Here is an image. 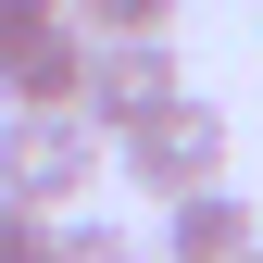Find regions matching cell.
Segmentation results:
<instances>
[{"mask_svg": "<svg viewBox=\"0 0 263 263\" xmlns=\"http://www.w3.org/2000/svg\"><path fill=\"white\" fill-rule=\"evenodd\" d=\"M101 176H113V151L88 138L76 113H0V201H13V213L63 226V213H76Z\"/></svg>", "mask_w": 263, "mask_h": 263, "instance_id": "obj_1", "label": "cell"}, {"mask_svg": "<svg viewBox=\"0 0 263 263\" xmlns=\"http://www.w3.org/2000/svg\"><path fill=\"white\" fill-rule=\"evenodd\" d=\"M226 151H238V125H226V101H163L138 138H113V176L138 188V201H188V188H226Z\"/></svg>", "mask_w": 263, "mask_h": 263, "instance_id": "obj_2", "label": "cell"}, {"mask_svg": "<svg viewBox=\"0 0 263 263\" xmlns=\"http://www.w3.org/2000/svg\"><path fill=\"white\" fill-rule=\"evenodd\" d=\"M163 101H188V63H176V38H88V76H76V125L88 138H138V125L163 113Z\"/></svg>", "mask_w": 263, "mask_h": 263, "instance_id": "obj_3", "label": "cell"}, {"mask_svg": "<svg viewBox=\"0 0 263 263\" xmlns=\"http://www.w3.org/2000/svg\"><path fill=\"white\" fill-rule=\"evenodd\" d=\"M76 76H88V38L63 0H0V101L13 113H76Z\"/></svg>", "mask_w": 263, "mask_h": 263, "instance_id": "obj_4", "label": "cell"}, {"mask_svg": "<svg viewBox=\"0 0 263 263\" xmlns=\"http://www.w3.org/2000/svg\"><path fill=\"white\" fill-rule=\"evenodd\" d=\"M263 226L238 188H188V201H163V263H251Z\"/></svg>", "mask_w": 263, "mask_h": 263, "instance_id": "obj_5", "label": "cell"}, {"mask_svg": "<svg viewBox=\"0 0 263 263\" xmlns=\"http://www.w3.org/2000/svg\"><path fill=\"white\" fill-rule=\"evenodd\" d=\"M38 263H151V251H138V238H125V226H113V213H63V226H50V238H38Z\"/></svg>", "mask_w": 263, "mask_h": 263, "instance_id": "obj_6", "label": "cell"}, {"mask_svg": "<svg viewBox=\"0 0 263 263\" xmlns=\"http://www.w3.org/2000/svg\"><path fill=\"white\" fill-rule=\"evenodd\" d=\"M63 13H76V38H163L176 0H63Z\"/></svg>", "mask_w": 263, "mask_h": 263, "instance_id": "obj_7", "label": "cell"}, {"mask_svg": "<svg viewBox=\"0 0 263 263\" xmlns=\"http://www.w3.org/2000/svg\"><path fill=\"white\" fill-rule=\"evenodd\" d=\"M38 238H50L38 213H13V201H0V263H38Z\"/></svg>", "mask_w": 263, "mask_h": 263, "instance_id": "obj_8", "label": "cell"}, {"mask_svg": "<svg viewBox=\"0 0 263 263\" xmlns=\"http://www.w3.org/2000/svg\"><path fill=\"white\" fill-rule=\"evenodd\" d=\"M251 263H263V251H251Z\"/></svg>", "mask_w": 263, "mask_h": 263, "instance_id": "obj_9", "label": "cell"}]
</instances>
